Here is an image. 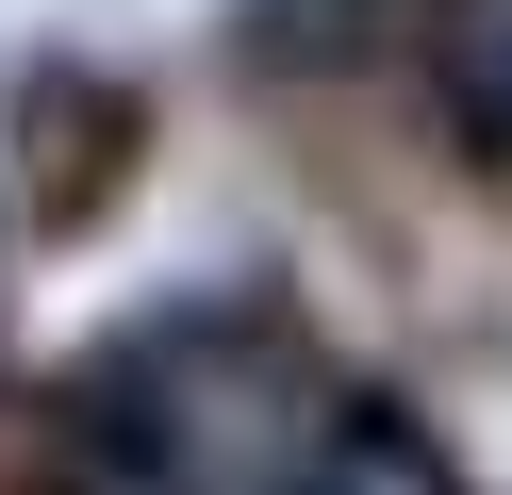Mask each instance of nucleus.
<instances>
[{"mask_svg":"<svg viewBox=\"0 0 512 495\" xmlns=\"http://www.w3.org/2000/svg\"><path fill=\"white\" fill-rule=\"evenodd\" d=\"M430 83H446V132H463L479 165H512V0H479V17L446 33Z\"/></svg>","mask_w":512,"mask_h":495,"instance_id":"nucleus-3","label":"nucleus"},{"mask_svg":"<svg viewBox=\"0 0 512 495\" xmlns=\"http://www.w3.org/2000/svg\"><path fill=\"white\" fill-rule=\"evenodd\" d=\"M265 495H463V462H446L430 429L397 413V396H331V413L298 429V462H281Z\"/></svg>","mask_w":512,"mask_h":495,"instance_id":"nucleus-2","label":"nucleus"},{"mask_svg":"<svg viewBox=\"0 0 512 495\" xmlns=\"http://www.w3.org/2000/svg\"><path fill=\"white\" fill-rule=\"evenodd\" d=\"M314 413H331V380L298 330L248 297H199V314H149L116 363H83L50 495H265Z\"/></svg>","mask_w":512,"mask_h":495,"instance_id":"nucleus-1","label":"nucleus"}]
</instances>
